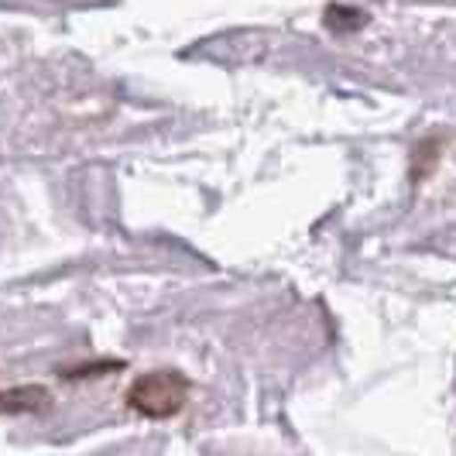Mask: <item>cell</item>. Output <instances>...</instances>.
<instances>
[{
  "instance_id": "1",
  "label": "cell",
  "mask_w": 456,
  "mask_h": 456,
  "mask_svg": "<svg viewBox=\"0 0 456 456\" xmlns=\"http://www.w3.org/2000/svg\"><path fill=\"white\" fill-rule=\"evenodd\" d=\"M189 391H192V385L183 370L161 367V370L141 374L127 388L124 402H127V409L144 415V419H175L189 405Z\"/></svg>"
},
{
  "instance_id": "2",
  "label": "cell",
  "mask_w": 456,
  "mask_h": 456,
  "mask_svg": "<svg viewBox=\"0 0 456 456\" xmlns=\"http://www.w3.org/2000/svg\"><path fill=\"white\" fill-rule=\"evenodd\" d=\"M52 409V391L45 385H11L0 388V415H38Z\"/></svg>"
},
{
  "instance_id": "3",
  "label": "cell",
  "mask_w": 456,
  "mask_h": 456,
  "mask_svg": "<svg viewBox=\"0 0 456 456\" xmlns=\"http://www.w3.org/2000/svg\"><path fill=\"white\" fill-rule=\"evenodd\" d=\"M322 21L326 28H333V31H357V28H364L367 24V14L361 7H326V14H322Z\"/></svg>"
},
{
  "instance_id": "4",
  "label": "cell",
  "mask_w": 456,
  "mask_h": 456,
  "mask_svg": "<svg viewBox=\"0 0 456 456\" xmlns=\"http://www.w3.org/2000/svg\"><path fill=\"white\" fill-rule=\"evenodd\" d=\"M120 361H100V364H86V367H69L62 370V378H90V374H100V370H120Z\"/></svg>"
}]
</instances>
